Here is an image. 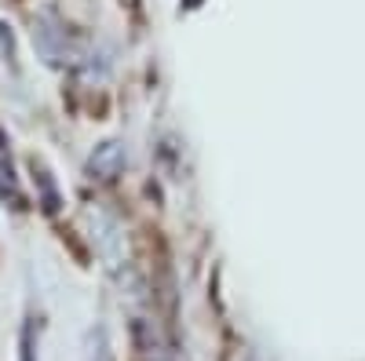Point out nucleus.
Wrapping results in <instances>:
<instances>
[{"mask_svg":"<svg viewBox=\"0 0 365 361\" xmlns=\"http://www.w3.org/2000/svg\"><path fill=\"white\" fill-rule=\"evenodd\" d=\"M0 197H11V204H19L22 201V194H19V183H15V172H11V164H0Z\"/></svg>","mask_w":365,"mask_h":361,"instance_id":"4","label":"nucleus"},{"mask_svg":"<svg viewBox=\"0 0 365 361\" xmlns=\"http://www.w3.org/2000/svg\"><path fill=\"white\" fill-rule=\"evenodd\" d=\"M4 146H8V135H4V132H0V150H4Z\"/></svg>","mask_w":365,"mask_h":361,"instance_id":"5","label":"nucleus"},{"mask_svg":"<svg viewBox=\"0 0 365 361\" xmlns=\"http://www.w3.org/2000/svg\"><path fill=\"white\" fill-rule=\"evenodd\" d=\"M34 44L48 66H77L84 51V41H73V33L51 11L34 22Z\"/></svg>","mask_w":365,"mask_h":361,"instance_id":"1","label":"nucleus"},{"mask_svg":"<svg viewBox=\"0 0 365 361\" xmlns=\"http://www.w3.org/2000/svg\"><path fill=\"white\" fill-rule=\"evenodd\" d=\"M125 164H128V150H125V142H117V139L99 142L88 154V175L99 179V183H113V179L125 172Z\"/></svg>","mask_w":365,"mask_h":361,"instance_id":"2","label":"nucleus"},{"mask_svg":"<svg viewBox=\"0 0 365 361\" xmlns=\"http://www.w3.org/2000/svg\"><path fill=\"white\" fill-rule=\"evenodd\" d=\"M91 226H96V241L99 252L110 259V266H120V245H125V234H120V223L106 212H91Z\"/></svg>","mask_w":365,"mask_h":361,"instance_id":"3","label":"nucleus"}]
</instances>
